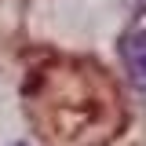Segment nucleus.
Masks as SVG:
<instances>
[{
	"mask_svg": "<svg viewBox=\"0 0 146 146\" xmlns=\"http://www.w3.org/2000/svg\"><path fill=\"white\" fill-rule=\"evenodd\" d=\"M121 58H124L128 80L139 91H146V29H131L121 40Z\"/></svg>",
	"mask_w": 146,
	"mask_h": 146,
	"instance_id": "obj_1",
	"label": "nucleus"
},
{
	"mask_svg": "<svg viewBox=\"0 0 146 146\" xmlns=\"http://www.w3.org/2000/svg\"><path fill=\"white\" fill-rule=\"evenodd\" d=\"M15 146H22V143H15Z\"/></svg>",
	"mask_w": 146,
	"mask_h": 146,
	"instance_id": "obj_2",
	"label": "nucleus"
}]
</instances>
